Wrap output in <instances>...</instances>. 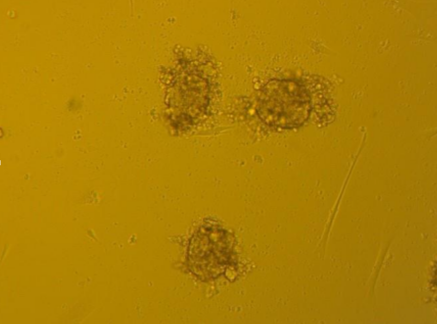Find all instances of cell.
<instances>
[{
  "label": "cell",
  "instance_id": "6da1fadb",
  "mask_svg": "<svg viewBox=\"0 0 437 324\" xmlns=\"http://www.w3.org/2000/svg\"><path fill=\"white\" fill-rule=\"evenodd\" d=\"M312 100L306 87L290 79L268 82L259 95L257 111L268 125L283 129L302 125L312 111Z\"/></svg>",
  "mask_w": 437,
  "mask_h": 324
},
{
  "label": "cell",
  "instance_id": "7a4b0ae2",
  "mask_svg": "<svg viewBox=\"0 0 437 324\" xmlns=\"http://www.w3.org/2000/svg\"><path fill=\"white\" fill-rule=\"evenodd\" d=\"M232 252L233 242L226 230L218 225L203 226L189 244L190 266L203 279L215 278L225 271Z\"/></svg>",
  "mask_w": 437,
  "mask_h": 324
}]
</instances>
